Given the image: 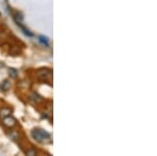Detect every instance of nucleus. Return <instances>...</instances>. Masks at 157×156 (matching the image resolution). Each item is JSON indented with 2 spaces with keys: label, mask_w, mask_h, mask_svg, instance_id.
<instances>
[{
  "label": "nucleus",
  "mask_w": 157,
  "mask_h": 156,
  "mask_svg": "<svg viewBox=\"0 0 157 156\" xmlns=\"http://www.w3.org/2000/svg\"><path fill=\"white\" fill-rule=\"evenodd\" d=\"M32 136L37 140V142L43 143V144H46V143L52 142V136L48 132L44 131L42 129H35L32 131Z\"/></svg>",
  "instance_id": "obj_1"
},
{
  "label": "nucleus",
  "mask_w": 157,
  "mask_h": 156,
  "mask_svg": "<svg viewBox=\"0 0 157 156\" xmlns=\"http://www.w3.org/2000/svg\"><path fill=\"white\" fill-rule=\"evenodd\" d=\"M38 78L41 79L42 81H52V69H47V68H42L38 71Z\"/></svg>",
  "instance_id": "obj_2"
},
{
  "label": "nucleus",
  "mask_w": 157,
  "mask_h": 156,
  "mask_svg": "<svg viewBox=\"0 0 157 156\" xmlns=\"http://www.w3.org/2000/svg\"><path fill=\"white\" fill-rule=\"evenodd\" d=\"M11 114H12V109H10V108H2V109L0 110V117H1V119L9 117Z\"/></svg>",
  "instance_id": "obj_3"
},
{
  "label": "nucleus",
  "mask_w": 157,
  "mask_h": 156,
  "mask_svg": "<svg viewBox=\"0 0 157 156\" xmlns=\"http://www.w3.org/2000/svg\"><path fill=\"white\" fill-rule=\"evenodd\" d=\"M3 124L6 125V127H13V126L16 125V120L13 119L11 116L6 117V119H3Z\"/></svg>",
  "instance_id": "obj_4"
},
{
  "label": "nucleus",
  "mask_w": 157,
  "mask_h": 156,
  "mask_svg": "<svg viewBox=\"0 0 157 156\" xmlns=\"http://www.w3.org/2000/svg\"><path fill=\"white\" fill-rule=\"evenodd\" d=\"M14 20H15V22H16L17 24H22V20H23V15L21 14L20 12H17V13H15L14 14Z\"/></svg>",
  "instance_id": "obj_5"
},
{
  "label": "nucleus",
  "mask_w": 157,
  "mask_h": 156,
  "mask_svg": "<svg viewBox=\"0 0 157 156\" xmlns=\"http://www.w3.org/2000/svg\"><path fill=\"white\" fill-rule=\"evenodd\" d=\"M39 41L41 42L43 45H45V46H48V39H47V37L40 36L39 37Z\"/></svg>",
  "instance_id": "obj_6"
},
{
  "label": "nucleus",
  "mask_w": 157,
  "mask_h": 156,
  "mask_svg": "<svg viewBox=\"0 0 157 156\" xmlns=\"http://www.w3.org/2000/svg\"><path fill=\"white\" fill-rule=\"evenodd\" d=\"M9 71H10V75H11L12 78H14V79H16L17 75H18V74H17V70L16 69H13V68H10Z\"/></svg>",
  "instance_id": "obj_7"
},
{
  "label": "nucleus",
  "mask_w": 157,
  "mask_h": 156,
  "mask_svg": "<svg viewBox=\"0 0 157 156\" xmlns=\"http://www.w3.org/2000/svg\"><path fill=\"white\" fill-rule=\"evenodd\" d=\"M26 154H27V156H36L37 155V152H36V150H35V149L30 148V149L26 152Z\"/></svg>",
  "instance_id": "obj_8"
}]
</instances>
